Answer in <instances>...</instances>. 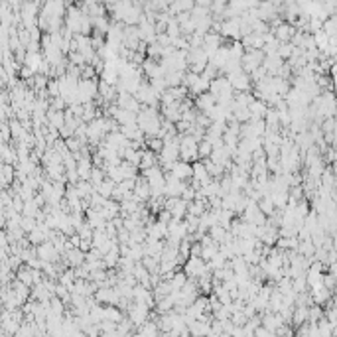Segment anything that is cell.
Wrapping results in <instances>:
<instances>
[{"instance_id": "cell-1", "label": "cell", "mask_w": 337, "mask_h": 337, "mask_svg": "<svg viewBox=\"0 0 337 337\" xmlns=\"http://www.w3.org/2000/svg\"><path fill=\"white\" fill-rule=\"evenodd\" d=\"M99 79L91 77V79H81L79 81V103L87 105L93 103V99L99 97Z\"/></svg>"}, {"instance_id": "cell-2", "label": "cell", "mask_w": 337, "mask_h": 337, "mask_svg": "<svg viewBox=\"0 0 337 337\" xmlns=\"http://www.w3.org/2000/svg\"><path fill=\"white\" fill-rule=\"evenodd\" d=\"M183 270H185V274L189 278H199V276L207 274L211 268H209V264H207V260L203 257H189L185 260V264H183Z\"/></svg>"}, {"instance_id": "cell-3", "label": "cell", "mask_w": 337, "mask_h": 337, "mask_svg": "<svg viewBox=\"0 0 337 337\" xmlns=\"http://www.w3.org/2000/svg\"><path fill=\"white\" fill-rule=\"evenodd\" d=\"M264 52H260V50H247V54L243 56V69L247 71V73H253L255 69H258L260 65H262V61H264Z\"/></svg>"}, {"instance_id": "cell-4", "label": "cell", "mask_w": 337, "mask_h": 337, "mask_svg": "<svg viewBox=\"0 0 337 337\" xmlns=\"http://www.w3.org/2000/svg\"><path fill=\"white\" fill-rule=\"evenodd\" d=\"M36 249H38V257H40L43 262H58V260H61V257H63V255L56 249V245L52 243V240H45V243L38 245Z\"/></svg>"}, {"instance_id": "cell-5", "label": "cell", "mask_w": 337, "mask_h": 337, "mask_svg": "<svg viewBox=\"0 0 337 337\" xmlns=\"http://www.w3.org/2000/svg\"><path fill=\"white\" fill-rule=\"evenodd\" d=\"M134 196L144 201V203H148V199L152 198V185L148 183V179L144 178L142 174L136 178V185H134Z\"/></svg>"}, {"instance_id": "cell-6", "label": "cell", "mask_w": 337, "mask_h": 337, "mask_svg": "<svg viewBox=\"0 0 337 337\" xmlns=\"http://www.w3.org/2000/svg\"><path fill=\"white\" fill-rule=\"evenodd\" d=\"M172 174H174L176 178H179V179H191V178H194V164H191V162H185V160H178V162L174 164Z\"/></svg>"}, {"instance_id": "cell-7", "label": "cell", "mask_w": 337, "mask_h": 337, "mask_svg": "<svg viewBox=\"0 0 337 337\" xmlns=\"http://www.w3.org/2000/svg\"><path fill=\"white\" fill-rule=\"evenodd\" d=\"M215 105H217V97L211 91H205V93H201V95H198V97H196V107L199 111H203V113H207Z\"/></svg>"}, {"instance_id": "cell-8", "label": "cell", "mask_w": 337, "mask_h": 337, "mask_svg": "<svg viewBox=\"0 0 337 337\" xmlns=\"http://www.w3.org/2000/svg\"><path fill=\"white\" fill-rule=\"evenodd\" d=\"M63 257L67 258L69 266H73V268H77V266L85 264V260H87V253H85L83 249H79V247H73V249H69V251H67V253H65Z\"/></svg>"}, {"instance_id": "cell-9", "label": "cell", "mask_w": 337, "mask_h": 337, "mask_svg": "<svg viewBox=\"0 0 337 337\" xmlns=\"http://www.w3.org/2000/svg\"><path fill=\"white\" fill-rule=\"evenodd\" d=\"M115 187H117V181L115 179H111L109 176H107V179L105 181H101L99 185H95V189L99 191L101 196H105V198H113V191H115Z\"/></svg>"}, {"instance_id": "cell-10", "label": "cell", "mask_w": 337, "mask_h": 337, "mask_svg": "<svg viewBox=\"0 0 337 337\" xmlns=\"http://www.w3.org/2000/svg\"><path fill=\"white\" fill-rule=\"evenodd\" d=\"M227 262H229V258L221 253V249H219V253L211 258V260H207V264H209V268L215 272V270H219V268H223V266H227Z\"/></svg>"}, {"instance_id": "cell-11", "label": "cell", "mask_w": 337, "mask_h": 337, "mask_svg": "<svg viewBox=\"0 0 337 337\" xmlns=\"http://www.w3.org/2000/svg\"><path fill=\"white\" fill-rule=\"evenodd\" d=\"M207 233H209V235H211V237L217 240V243L221 245V243H223V238H225V237H227V233H229V229H225L223 225H213V227H211Z\"/></svg>"}, {"instance_id": "cell-12", "label": "cell", "mask_w": 337, "mask_h": 337, "mask_svg": "<svg viewBox=\"0 0 337 337\" xmlns=\"http://www.w3.org/2000/svg\"><path fill=\"white\" fill-rule=\"evenodd\" d=\"M211 154H213V144H211L207 138L201 140V142H199V158L205 160V158H211Z\"/></svg>"}, {"instance_id": "cell-13", "label": "cell", "mask_w": 337, "mask_h": 337, "mask_svg": "<svg viewBox=\"0 0 337 337\" xmlns=\"http://www.w3.org/2000/svg\"><path fill=\"white\" fill-rule=\"evenodd\" d=\"M219 243H211V245H203V253H201V257L205 258V260H211L217 253H219Z\"/></svg>"}, {"instance_id": "cell-14", "label": "cell", "mask_w": 337, "mask_h": 337, "mask_svg": "<svg viewBox=\"0 0 337 337\" xmlns=\"http://www.w3.org/2000/svg\"><path fill=\"white\" fill-rule=\"evenodd\" d=\"M231 321H233L235 325H245V323L249 321V317L245 316V312H235V314L231 316Z\"/></svg>"}, {"instance_id": "cell-15", "label": "cell", "mask_w": 337, "mask_h": 337, "mask_svg": "<svg viewBox=\"0 0 337 337\" xmlns=\"http://www.w3.org/2000/svg\"><path fill=\"white\" fill-rule=\"evenodd\" d=\"M292 34V30L288 28V26H282V28H278V32H276V36H278V40L282 41V40H288V36Z\"/></svg>"}]
</instances>
